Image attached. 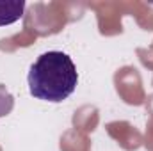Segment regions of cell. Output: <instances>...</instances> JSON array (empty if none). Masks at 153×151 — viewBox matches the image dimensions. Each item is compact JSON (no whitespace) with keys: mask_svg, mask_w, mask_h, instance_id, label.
Here are the masks:
<instances>
[{"mask_svg":"<svg viewBox=\"0 0 153 151\" xmlns=\"http://www.w3.org/2000/svg\"><path fill=\"white\" fill-rule=\"evenodd\" d=\"M11 107H13V98H11V94L4 93V91L0 89V115H5V114L11 110Z\"/></svg>","mask_w":153,"mask_h":151,"instance_id":"3957f363","label":"cell"},{"mask_svg":"<svg viewBox=\"0 0 153 151\" xmlns=\"http://www.w3.org/2000/svg\"><path fill=\"white\" fill-rule=\"evenodd\" d=\"M29 91L34 98L61 103L73 94L78 73L71 57L64 52H45L29 70Z\"/></svg>","mask_w":153,"mask_h":151,"instance_id":"6da1fadb","label":"cell"},{"mask_svg":"<svg viewBox=\"0 0 153 151\" xmlns=\"http://www.w3.org/2000/svg\"><path fill=\"white\" fill-rule=\"evenodd\" d=\"M23 0H0V27L11 25L23 16Z\"/></svg>","mask_w":153,"mask_h":151,"instance_id":"7a4b0ae2","label":"cell"}]
</instances>
